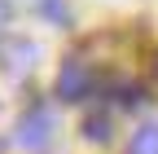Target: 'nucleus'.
Here are the masks:
<instances>
[{"mask_svg": "<svg viewBox=\"0 0 158 154\" xmlns=\"http://www.w3.org/2000/svg\"><path fill=\"white\" fill-rule=\"evenodd\" d=\"M88 92H92V66L84 57L62 62V71H57V97L62 101H84Z\"/></svg>", "mask_w": 158, "mask_h": 154, "instance_id": "obj_1", "label": "nucleus"}, {"mask_svg": "<svg viewBox=\"0 0 158 154\" xmlns=\"http://www.w3.org/2000/svg\"><path fill=\"white\" fill-rule=\"evenodd\" d=\"M18 141H22L27 150H44L53 141V110L48 106H35L22 114V123H18Z\"/></svg>", "mask_w": 158, "mask_h": 154, "instance_id": "obj_2", "label": "nucleus"}, {"mask_svg": "<svg viewBox=\"0 0 158 154\" xmlns=\"http://www.w3.org/2000/svg\"><path fill=\"white\" fill-rule=\"evenodd\" d=\"M35 62H40V49H35L31 40H18V35L0 40V66H5V71H13V75H27Z\"/></svg>", "mask_w": 158, "mask_h": 154, "instance_id": "obj_3", "label": "nucleus"}, {"mask_svg": "<svg viewBox=\"0 0 158 154\" xmlns=\"http://www.w3.org/2000/svg\"><path fill=\"white\" fill-rule=\"evenodd\" d=\"M127 154H158V123H141L127 141Z\"/></svg>", "mask_w": 158, "mask_h": 154, "instance_id": "obj_4", "label": "nucleus"}, {"mask_svg": "<svg viewBox=\"0 0 158 154\" xmlns=\"http://www.w3.org/2000/svg\"><path fill=\"white\" fill-rule=\"evenodd\" d=\"M84 137L88 141H106L110 137V119H106V114H92V119L84 123Z\"/></svg>", "mask_w": 158, "mask_h": 154, "instance_id": "obj_5", "label": "nucleus"}, {"mask_svg": "<svg viewBox=\"0 0 158 154\" xmlns=\"http://www.w3.org/2000/svg\"><path fill=\"white\" fill-rule=\"evenodd\" d=\"M40 9H44V13L53 18V22H57V27H62V22H66V5H62V0H44V5H40Z\"/></svg>", "mask_w": 158, "mask_h": 154, "instance_id": "obj_6", "label": "nucleus"}, {"mask_svg": "<svg viewBox=\"0 0 158 154\" xmlns=\"http://www.w3.org/2000/svg\"><path fill=\"white\" fill-rule=\"evenodd\" d=\"M5 18H9V9H5V0H0V27H5Z\"/></svg>", "mask_w": 158, "mask_h": 154, "instance_id": "obj_7", "label": "nucleus"}]
</instances>
